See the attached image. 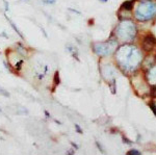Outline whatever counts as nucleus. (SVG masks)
I'll list each match as a JSON object with an SVG mask.
<instances>
[{
	"mask_svg": "<svg viewBox=\"0 0 156 155\" xmlns=\"http://www.w3.org/2000/svg\"><path fill=\"white\" fill-rule=\"evenodd\" d=\"M117 59L125 68H134L142 61V54L134 46H123L117 52Z\"/></svg>",
	"mask_w": 156,
	"mask_h": 155,
	"instance_id": "obj_1",
	"label": "nucleus"
},
{
	"mask_svg": "<svg viewBox=\"0 0 156 155\" xmlns=\"http://www.w3.org/2000/svg\"><path fill=\"white\" fill-rule=\"evenodd\" d=\"M115 33H117V37L122 41L129 42L132 41L133 37H135L136 28H135V25L131 21L125 20V21L121 22L119 24L117 30H115Z\"/></svg>",
	"mask_w": 156,
	"mask_h": 155,
	"instance_id": "obj_2",
	"label": "nucleus"
},
{
	"mask_svg": "<svg viewBox=\"0 0 156 155\" xmlns=\"http://www.w3.org/2000/svg\"><path fill=\"white\" fill-rule=\"evenodd\" d=\"M156 14V4L152 2H144L135 11V18L140 21L152 19Z\"/></svg>",
	"mask_w": 156,
	"mask_h": 155,
	"instance_id": "obj_3",
	"label": "nucleus"
},
{
	"mask_svg": "<svg viewBox=\"0 0 156 155\" xmlns=\"http://www.w3.org/2000/svg\"><path fill=\"white\" fill-rule=\"evenodd\" d=\"M115 46H117V42L115 40H110L107 43H97L94 45V50L98 55L105 56L108 54L112 53L115 50Z\"/></svg>",
	"mask_w": 156,
	"mask_h": 155,
	"instance_id": "obj_4",
	"label": "nucleus"
},
{
	"mask_svg": "<svg viewBox=\"0 0 156 155\" xmlns=\"http://www.w3.org/2000/svg\"><path fill=\"white\" fill-rule=\"evenodd\" d=\"M156 44V40L154 39L153 37L151 36H148L146 37L144 39V42H143V47L146 51H149V50H152L153 47L155 46Z\"/></svg>",
	"mask_w": 156,
	"mask_h": 155,
	"instance_id": "obj_5",
	"label": "nucleus"
},
{
	"mask_svg": "<svg viewBox=\"0 0 156 155\" xmlns=\"http://www.w3.org/2000/svg\"><path fill=\"white\" fill-rule=\"evenodd\" d=\"M148 77H149V80H151L152 82H156V67H153L150 70Z\"/></svg>",
	"mask_w": 156,
	"mask_h": 155,
	"instance_id": "obj_6",
	"label": "nucleus"
},
{
	"mask_svg": "<svg viewBox=\"0 0 156 155\" xmlns=\"http://www.w3.org/2000/svg\"><path fill=\"white\" fill-rule=\"evenodd\" d=\"M133 6V1H127L123 4V9H126V11H130Z\"/></svg>",
	"mask_w": 156,
	"mask_h": 155,
	"instance_id": "obj_7",
	"label": "nucleus"
},
{
	"mask_svg": "<svg viewBox=\"0 0 156 155\" xmlns=\"http://www.w3.org/2000/svg\"><path fill=\"white\" fill-rule=\"evenodd\" d=\"M17 114H21V116H23V114H28V111H27L26 108H24V107L19 106L18 109H17Z\"/></svg>",
	"mask_w": 156,
	"mask_h": 155,
	"instance_id": "obj_8",
	"label": "nucleus"
},
{
	"mask_svg": "<svg viewBox=\"0 0 156 155\" xmlns=\"http://www.w3.org/2000/svg\"><path fill=\"white\" fill-rule=\"evenodd\" d=\"M6 18H7V17H6ZM7 20H9V24H11V25H12V28H14V29H15V31H16V32H17V33H18V34H19V36H20V37H22V39H23V34H22V33H21V32H20V30H19V29H18V27H17V26H16V25H15L14 23H12V21H11V20H9V18H7Z\"/></svg>",
	"mask_w": 156,
	"mask_h": 155,
	"instance_id": "obj_9",
	"label": "nucleus"
},
{
	"mask_svg": "<svg viewBox=\"0 0 156 155\" xmlns=\"http://www.w3.org/2000/svg\"><path fill=\"white\" fill-rule=\"evenodd\" d=\"M0 95L6 97V98H9V92H7L6 90H4L3 87H1V86H0Z\"/></svg>",
	"mask_w": 156,
	"mask_h": 155,
	"instance_id": "obj_10",
	"label": "nucleus"
},
{
	"mask_svg": "<svg viewBox=\"0 0 156 155\" xmlns=\"http://www.w3.org/2000/svg\"><path fill=\"white\" fill-rule=\"evenodd\" d=\"M18 50H19V52L21 54H23V55H25V54H26V51H25V48H23V47H21L20 46L19 48H18Z\"/></svg>",
	"mask_w": 156,
	"mask_h": 155,
	"instance_id": "obj_11",
	"label": "nucleus"
},
{
	"mask_svg": "<svg viewBox=\"0 0 156 155\" xmlns=\"http://www.w3.org/2000/svg\"><path fill=\"white\" fill-rule=\"evenodd\" d=\"M128 154H130V155H132V154H140V152L138 151H135V150H131V151H129L128 152Z\"/></svg>",
	"mask_w": 156,
	"mask_h": 155,
	"instance_id": "obj_12",
	"label": "nucleus"
},
{
	"mask_svg": "<svg viewBox=\"0 0 156 155\" xmlns=\"http://www.w3.org/2000/svg\"><path fill=\"white\" fill-rule=\"evenodd\" d=\"M151 93H152L153 97H156V87H153V90H152V92H151Z\"/></svg>",
	"mask_w": 156,
	"mask_h": 155,
	"instance_id": "obj_13",
	"label": "nucleus"
},
{
	"mask_svg": "<svg viewBox=\"0 0 156 155\" xmlns=\"http://www.w3.org/2000/svg\"><path fill=\"white\" fill-rule=\"evenodd\" d=\"M75 127H76V128H77V130H78V132H79V133H81V129H80L79 128V126H78V125H75Z\"/></svg>",
	"mask_w": 156,
	"mask_h": 155,
	"instance_id": "obj_14",
	"label": "nucleus"
},
{
	"mask_svg": "<svg viewBox=\"0 0 156 155\" xmlns=\"http://www.w3.org/2000/svg\"><path fill=\"white\" fill-rule=\"evenodd\" d=\"M101 1H107V0H101Z\"/></svg>",
	"mask_w": 156,
	"mask_h": 155,
	"instance_id": "obj_15",
	"label": "nucleus"
},
{
	"mask_svg": "<svg viewBox=\"0 0 156 155\" xmlns=\"http://www.w3.org/2000/svg\"><path fill=\"white\" fill-rule=\"evenodd\" d=\"M52 1H54V0H52Z\"/></svg>",
	"mask_w": 156,
	"mask_h": 155,
	"instance_id": "obj_16",
	"label": "nucleus"
}]
</instances>
